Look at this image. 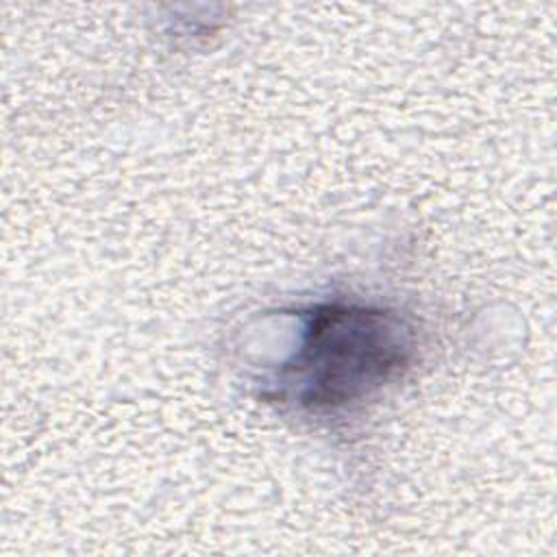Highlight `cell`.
Listing matches in <instances>:
<instances>
[{"mask_svg":"<svg viewBox=\"0 0 557 557\" xmlns=\"http://www.w3.org/2000/svg\"><path fill=\"white\" fill-rule=\"evenodd\" d=\"M300 322L298 344L278 370V394L315 413L372 396L413 359V329L387 309L324 302Z\"/></svg>","mask_w":557,"mask_h":557,"instance_id":"1","label":"cell"}]
</instances>
